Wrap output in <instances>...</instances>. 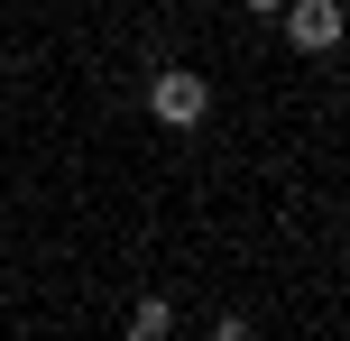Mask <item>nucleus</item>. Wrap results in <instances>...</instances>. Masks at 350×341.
I'll use <instances>...</instances> for the list:
<instances>
[{"mask_svg":"<svg viewBox=\"0 0 350 341\" xmlns=\"http://www.w3.org/2000/svg\"><path fill=\"white\" fill-rule=\"evenodd\" d=\"M240 10H258V18H277V10H286V0H240Z\"/></svg>","mask_w":350,"mask_h":341,"instance_id":"39448f33","label":"nucleus"},{"mask_svg":"<svg viewBox=\"0 0 350 341\" xmlns=\"http://www.w3.org/2000/svg\"><path fill=\"white\" fill-rule=\"evenodd\" d=\"M203 341H258V332H249V314H221V323H212Z\"/></svg>","mask_w":350,"mask_h":341,"instance_id":"20e7f679","label":"nucleus"},{"mask_svg":"<svg viewBox=\"0 0 350 341\" xmlns=\"http://www.w3.org/2000/svg\"><path fill=\"white\" fill-rule=\"evenodd\" d=\"M203 111H212V83H203L193 65L148 74V120H166V129H203Z\"/></svg>","mask_w":350,"mask_h":341,"instance_id":"f257e3e1","label":"nucleus"},{"mask_svg":"<svg viewBox=\"0 0 350 341\" xmlns=\"http://www.w3.org/2000/svg\"><path fill=\"white\" fill-rule=\"evenodd\" d=\"M286 46H295V55H332L341 46V0H286Z\"/></svg>","mask_w":350,"mask_h":341,"instance_id":"f03ea898","label":"nucleus"},{"mask_svg":"<svg viewBox=\"0 0 350 341\" xmlns=\"http://www.w3.org/2000/svg\"><path fill=\"white\" fill-rule=\"evenodd\" d=\"M166 332H175V305H166V295H139V314L120 323V341H166Z\"/></svg>","mask_w":350,"mask_h":341,"instance_id":"7ed1b4c3","label":"nucleus"}]
</instances>
